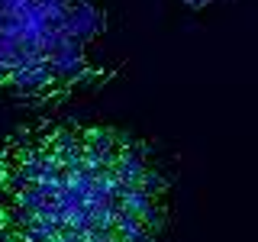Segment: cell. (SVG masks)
I'll list each match as a JSON object with an SVG mask.
<instances>
[{
  "mask_svg": "<svg viewBox=\"0 0 258 242\" xmlns=\"http://www.w3.org/2000/svg\"><path fill=\"white\" fill-rule=\"evenodd\" d=\"M171 177L129 129L36 119L0 136V242H161Z\"/></svg>",
  "mask_w": 258,
  "mask_h": 242,
  "instance_id": "1",
  "label": "cell"
},
{
  "mask_svg": "<svg viewBox=\"0 0 258 242\" xmlns=\"http://www.w3.org/2000/svg\"><path fill=\"white\" fill-rule=\"evenodd\" d=\"M107 20L91 0H0V97L29 107H61L97 91Z\"/></svg>",
  "mask_w": 258,
  "mask_h": 242,
  "instance_id": "2",
  "label": "cell"
}]
</instances>
